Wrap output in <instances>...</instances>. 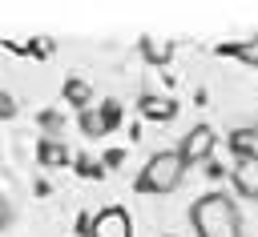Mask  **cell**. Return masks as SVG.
<instances>
[{
    "mask_svg": "<svg viewBox=\"0 0 258 237\" xmlns=\"http://www.w3.org/2000/svg\"><path fill=\"white\" fill-rule=\"evenodd\" d=\"M141 48H145L149 60H165V56H169V44H165V40H161V44H157V40H141Z\"/></svg>",
    "mask_w": 258,
    "mask_h": 237,
    "instance_id": "30bf717a",
    "label": "cell"
},
{
    "mask_svg": "<svg viewBox=\"0 0 258 237\" xmlns=\"http://www.w3.org/2000/svg\"><path fill=\"white\" fill-rule=\"evenodd\" d=\"M198 237H242V213L226 193H202L189 209Z\"/></svg>",
    "mask_w": 258,
    "mask_h": 237,
    "instance_id": "6da1fadb",
    "label": "cell"
},
{
    "mask_svg": "<svg viewBox=\"0 0 258 237\" xmlns=\"http://www.w3.org/2000/svg\"><path fill=\"white\" fill-rule=\"evenodd\" d=\"M181 177H185V165H181L177 149H161V153H153V157L145 161V169H141V177H137V189L165 197V193H173V189L181 185Z\"/></svg>",
    "mask_w": 258,
    "mask_h": 237,
    "instance_id": "7a4b0ae2",
    "label": "cell"
},
{
    "mask_svg": "<svg viewBox=\"0 0 258 237\" xmlns=\"http://www.w3.org/2000/svg\"><path fill=\"white\" fill-rule=\"evenodd\" d=\"M234 189L250 201H258V149H238V161H234V173H230Z\"/></svg>",
    "mask_w": 258,
    "mask_h": 237,
    "instance_id": "277c9868",
    "label": "cell"
},
{
    "mask_svg": "<svg viewBox=\"0 0 258 237\" xmlns=\"http://www.w3.org/2000/svg\"><path fill=\"white\" fill-rule=\"evenodd\" d=\"M254 133H258V129H254Z\"/></svg>",
    "mask_w": 258,
    "mask_h": 237,
    "instance_id": "5bb4252c",
    "label": "cell"
},
{
    "mask_svg": "<svg viewBox=\"0 0 258 237\" xmlns=\"http://www.w3.org/2000/svg\"><path fill=\"white\" fill-rule=\"evenodd\" d=\"M81 129L89 133V137H101V133H109V125H105V112H81Z\"/></svg>",
    "mask_w": 258,
    "mask_h": 237,
    "instance_id": "ba28073f",
    "label": "cell"
},
{
    "mask_svg": "<svg viewBox=\"0 0 258 237\" xmlns=\"http://www.w3.org/2000/svg\"><path fill=\"white\" fill-rule=\"evenodd\" d=\"M40 121H44V129H52V133H56V125H60V116H56V112H44Z\"/></svg>",
    "mask_w": 258,
    "mask_h": 237,
    "instance_id": "4fadbf2b",
    "label": "cell"
},
{
    "mask_svg": "<svg viewBox=\"0 0 258 237\" xmlns=\"http://www.w3.org/2000/svg\"><path fill=\"white\" fill-rule=\"evenodd\" d=\"M8 221H12V205H8V197L0 193V229H8Z\"/></svg>",
    "mask_w": 258,
    "mask_h": 237,
    "instance_id": "7c38bea8",
    "label": "cell"
},
{
    "mask_svg": "<svg viewBox=\"0 0 258 237\" xmlns=\"http://www.w3.org/2000/svg\"><path fill=\"white\" fill-rule=\"evenodd\" d=\"M64 100H69V104H77V108L85 112V108H89V100H93V88H89L85 80H77V76H73V80H64Z\"/></svg>",
    "mask_w": 258,
    "mask_h": 237,
    "instance_id": "52a82bcc",
    "label": "cell"
},
{
    "mask_svg": "<svg viewBox=\"0 0 258 237\" xmlns=\"http://www.w3.org/2000/svg\"><path fill=\"white\" fill-rule=\"evenodd\" d=\"M141 108H145L149 116H173V100H153V96H145Z\"/></svg>",
    "mask_w": 258,
    "mask_h": 237,
    "instance_id": "9c48e42d",
    "label": "cell"
},
{
    "mask_svg": "<svg viewBox=\"0 0 258 237\" xmlns=\"http://www.w3.org/2000/svg\"><path fill=\"white\" fill-rule=\"evenodd\" d=\"M36 157H40V165H52V169H56V165H64V161H69V149H64L60 141H52V137H48V141H40V145H36Z\"/></svg>",
    "mask_w": 258,
    "mask_h": 237,
    "instance_id": "8992f818",
    "label": "cell"
},
{
    "mask_svg": "<svg viewBox=\"0 0 258 237\" xmlns=\"http://www.w3.org/2000/svg\"><path fill=\"white\" fill-rule=\"evenodd\" d=\"M218 149V133L210 129V125H194L185 137H181V145H177V157H181V165L189 169V165H202V161H210V153Z\"/></svg>",
    "mask_w": 258,
    "mask_h": 237,
    "instance_id": "3957f363",
    "label": "cell"
},
{
    "mask_svg": "<svg viewBox=\"0 0 258 237\" xmlns=\"http://www.w3.org/2000/svg\"><path fill=\"white\" fill-rule=\"evenodd\" d=\"M8 116H16V100H12V92H0V121H8Z\"/></svg>",
    "mask_w": 258,
    "mask_h": 237,
    "instance_id": "8fae6325",
    "label": "cell"
},
{
    "mask_svg": "<svg viewBox=\"0 0 258 237\" xmlns=\"http://www.w3.org/2000/svg\"><path fill=\"white\" fill-rule=\"evenodd\" d=\"M89 237H133V217L121 209V205H109L93 217V229Z\"/></svg>",
    "mask_w": 258,
    "mask_h": 237,
    "instance_id": "5b68a950",
    "label": "cell"
}]
</instances>
